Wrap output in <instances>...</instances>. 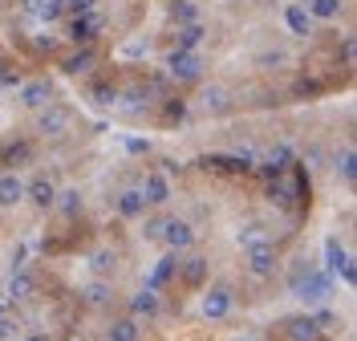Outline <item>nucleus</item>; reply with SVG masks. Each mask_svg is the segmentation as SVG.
<instances>
[{"label": "nucleus", "mask_w": 357, "mask_h": 341, "mask_svg": "<svg viewBox=\"0 0 357 341\" xmlns=\"http://www.w3.org/2000/svg\"><path fill=\"white\" fill-rule=\"evenodd\" d=\"M0 73H4V61H0Z\"/></svg>", "instance_id": "nucleus-47"}, {"label": "nucleus", "mask_w": 357, "mask_h": 341, "mask_svg": "<svg viewBox=\"0 0 357 341\" xmlns=\"http://www.w3.org/2000/svg\"><path fill=\"white\" fill-rule=\"evenodd\" d=\"M138 195H142V204L146 207H162L167 199H171V183H167L162 171H146V179H142V187H138Z\"/></svg>", "instance_id": "nucleus-5"}, {"label": "nucleus", "mask_w": 357, "mask_h": 341, "mask_svg": "<svg viewBox=\"0 0 357 341\" xmlns=\"http://www.w3.org/2000/svg\"><path fill=\"white\" fill-rule=\"evenodd\" d=\"M130 309H134V317H158V293H151V289H142V293L130 301Z\"/></svg>", "instance_id": "nucleus-18"}, {"label": "nucleus", "mask_w": 357, "mask_h": 341, "mask_svg": "<svg viewBox=\"0 0 357 341\" xmlns=\"http://www.w3.org/2000/svg\"><path fill=\"white\" fill-rule=\"evenodd\" d=\"M171 17H175L178 29H183V24H195V21H199V8H195L191 0H171Z\"/></svg>", "instance_id": "nucleus-25"}, {"label": "nucleus", "mask_w": 357, "mask_h": 341, "mask_svg": "<svg viewBox=\"0 0 357 341\" xmlns=\"http://www.w3.org/2000/svg\"><path fill=\"white\" fill-rule=\"evenodd\" d=\"M227 309H231V289H227V285H215L211 293L203 296V313H207L211 321L227 317Z\"/></svg>", "instance_id": "nucleus-9"}, {"label": "nucleus", "mask_w": 357, "mask_h": 341, "mask_svg": "<svg viewBox=\"0 0 357 341\" xmlns=\"http://www.w3.org/2000/svg\"><path fill=\"white\" fill-rule=\"evenodd\" d=\"M69 41L77 49H93V41L102 37V17L98 13H86V17H73L69 21V33H66Z\"/></svg>", "instance_id": "nucleus-2"}, {"label": "nucleus", "mask_w": 357, "mask_h": 341, "mask_svg": "<svg viewBox=\"0 0 357 341\" xmlns=\"http://www.w3.org/2000/svg\"><path fill=\"white\" fill-rule=\"evenodd\" d=\"M203 276H207V260H203V256H191V260L183 264V280H187V285H199Z\"/></svg>", "instance_id": "nucleus-30"}, {"label": "nucleus", "mask_w": 357, "mask_h": 341, "mask_svg": "<svg viewBox=\"0 0 357 341\" xmlns=\"http://www.w3.org/2000/svg\"><path fill=\"white\" fill-rule=\"evenodd\" d=\"M167 73L175 77V82H199L203 77V61H199V53H171L167 57Z\"/></svg>", "instance_id": "nucleus-3"}, {"label": "nucleus", "mask_w": 357, "mask_h": 341, "mask_svg": "<svg viewBox=\"0 0 357 341\" xmlns=\"http://www.w3.org/2000/svg\"><path fill=\"white\" fill-rule=\"evenodd\" d=\"M57 45V37H49V33H45V37H37V49H53Z\"/></svg>", "instance_id": "nucleus-42"}, {"label": "nucleus", "mask_w": 357, "mask_h": 341, "mask_svg": "<svg viewBox=\"0 0 357 341\" xmlns=\"http://www.w3.org/2000/svg\"><path fill=\"white\" fill-rule=\"evenodd\" d=\"M93 268H98V273H110L114 268V252H93Z\"/></svg>", "instance_id": "nucleus-39"}, {"label": "nucleus", "mask_w": 357, "mask_h": 341, "mask_svg": "<svg viewBox=\"0 0 357 341\" xmlns=\"http://www.w3.org/2000/svg\"><path fill=\"white\" fill-rule=\"evenodd\" d=\"M33 289H37V285H33V276H29V273H17L4 296H8V301H29V296H33Z\"/></svg>", "instance_id": "nucleus-23"}, {"label": "nucleus", "mask_w": 357, "mask_h": 341, "mask_svg": "<svg viewBox=\"0 0 357 341\" xmlns=\"http://www.w3.org/2000/svg\"><path fill=\"white\" fill-rule=\"evenodd\" d=\"M29 159H33V146H29V142H13V146H4V155H0L4 167H17V162H29Z\"/></svg>", "instance_id": "nucleus-27"}, {"label": "nucleus", "mask_w": 357, "mask_h": 341, "mask_svg": "<svg viewBox=\"0 0 357 341\" xmlns=\"http://www.w3.org/2000/svg\"><path fill=\"white\" fill-rule=\"evenodd\" d=\"M21 86H24L21 73H0V93L4 90H21Z\"/></svg>", "instance_id": "nucleus-38"}, {"label": "nucleus", "mask_w": 357, "mask_h": 341, "mask_svg": "<svg viewBox=\"0 0 357 341\" xmlns=\"http://www.w3.org/2000/svg\"><path fill=\"white\" fill-rule=\"evenodd\" d=\"M57 195L61 191H57V183L49 179V175H37L33 183H24V199L33 207H41V211H49V207L57 204Z\"/></svg>", "instance_id": "nucleus-6"}, {"label": "nucleus", "mask_w": 357, "mask_h": 341, "mask_svg": "<svg viewBox=\"0 0 357 341\" xmlns=\"http://www.w3.org/2000/svg\"><path fill=\"white\" fill-rule=\"evenodd\" d=\"M227 98H231V90H227V86H207V90H203V106L220 114V110H227V106H231Z\"/></svg>", "instance_id": "nucleus-22"}, {"label": "nucleus", "mask_w": 357, "mask_h": 341, "mask_svg": "<svg viewBox=\"0 0 357 341\" xmlns=\"http://www.w3.org/2000/svg\"><path fill=\"white\" fill-rule=\"evenodd\" d=\"M171 276H175V256H162V260L155 264V273H151V280H146V289H151V293H158Z\"/></svg>", "instance_id": "nucleus-19"}, {"label": "nucleus", "mask_w": 357, "mask_h": 341, "mask_svg": "<svg viewBox=\"0 0 357 341\" xmlns=\"http://www.w3.org/2000/svg\"><path fill=\"white\" fill-rule=\"evenodd\" d=\"M21 4H24V8H29V13H37V8H41L45 0H21Z\"/></svg>", "instance_id": "nucleus-44"}, {"label": "nucleus", "mask_w": 357, "mask_h": 341, "mask_svg": "<svg viewBox=\"0 0 357 341\" xmlns=\"http://www.w3.org/2000/svg\"><path fill=\"white\" fill-rule=\"evenodd\" d=\"M24 110H45L49 102H53V82L49 77H33V82H24L21 90H17Z\"/></svg>", "instance_id": "nucleus-4"}, {"label": "nucleus", "mask_w": 357, "mask_h": 341, "mask_svg": "<svg viewBox=\"0 0 357 341\" xmlns=\"http://www.w3.org/2000/svg\"><path fill=\"white\" fill-rule=\"evenodd\" d=\"M325 252H329V264H333V273H341L349 285H354V260H349V252L341 248V240H329V244H325Z\"/></svg>", "instance_id": "nucleus-14"}, {"label": "nucleus", "mask_w": 357, "mask_h": 341, "mask_svg": "<svg viewBox=\"0 0 357 341\" xmlns=\"http://www.w3.org/2000/svg\"><path fill=\"white\" fill-rule=\"evenodd\" d=\"M24 199V179L17 171H4L0 175V207H17Z\"/></svg>", "instance_id": "nucleus-10"}, {"label": "nucleus", "mask_w": 357, "mask_h": 341, "mask_svg": "<svg viewBox=\"0 0 357 341\" xmlns=\"http://www.w3.org/2000/svg\"><path fill=\"white\" fill-rule=\"evenodd\" d=\"M82 296H86V305L102 309V305L114 296V289H110V285H102V280H93V285H86V289H82Z\"/></svg>", "instance_id": "nucleus-24"}, {"label": "nucleus", "mask_w": 357, "mask_h": 341, "mask_svg": "<svg viewBox=\"0 0 357 341\" xmlns=\"http://www.w3.org/2000/svg\"><path fill=\"white\" fill-rule=\"evenodd\" d=\"M142 338V329H138V321H114L110 325V341H138Z\"/></svg>", "instance_id": "nucleus-26"}, {"label": "nucleus", "mask_w": 357, "mask_h": 341, "mask_svg": "<svg viewBox=\"0 0 357 341\" xmlns=\"http://www.w3.org/2000/svg\"><path fill=\"white\" fill-rule=\"evenodd\" d=\"M240 244H244V248H256V244H272V240H268V232L260 224H248L244 232H240Z\"/></svg>", "instance_id": "nucleus-31"}, {"label": "nucleus", "mask_w": 357, "mask_h": 341, "mask_svg": "<svg viewBox=\"0 0 357 341\" xmlns=\"http://www.w3.org/2000/svg\"><path fill=\"white\" fill-rule=\"evenodd\" d=\"M61 69H66L69 77H86V73H93V69H98V53H93V49H77L73 57H66V61H61Z\"/></svg>", "instance_id": "nucleus-13"}, {"label": "nucleus", "mask_w": 357, "mask_h": 341, "mask_svg": "<svg viewBox=\"0 0 357 341\" xmlns=\"http://www.w3.org/2000/svg\"><path fill=\"white\" fill-rule=\"evenodd\" d=\"M73 126V110L61 102H49L45 110H37V135H66Z\"/></svg>", "instance_id": "nucleus-1"}, {"label": "nucleus", "mask_w": 357, "mask_h": 341, "mask_svg": "<svg viewBox=\"0 0 357 341\" xmlns=\"http://www.w3.org/2000/svg\"><path fill=\"white\" fill-rule=\"evenodd\" d=\"M289 167H292V151L284 146V142H280V146H272V151L264 155V171H268V175H276V179H280Z\"/></svg>", "instance_id": "nucleus-15"}, {"label": "nucleus", "mask_w": 357, "mask_h": 341, "mask_svg": "<svg viewBox=\"0 0 357 341\" xmlns=\"http://www.w3.org/2000/svg\"><path fill=\"white\" fill-rule=\"evenodd\" d=\"M337 175H341L345 183L357 179V155H354V146H345V151L337 155Z\"/></svg>", "instance_id": "nucleus-28"}, {"label": "nucleus", "mask_w": 357, "mask_h": 341, "mask_svg": "<svg viewBox=\"0 0 357 341\" xmlns=\"http://www.w3.org/2000/svg\"><path fill=\"white\" fill-rule=\"evenodd\" d=\"M284 24H289V33H296V37H309L312 33V21L301 4H284Z\"/></svg>", "instance_id": "nucleus-17"}, {"label": "nucleus", "mask_w": 357, "mask_h": 341, "mask_svg": "<svg viewBox=\"0 0 357 341\" xmlns=\"http://www.w3.org/2000/svg\"><path fill=\"white\" fill-rule=\"evenodd\" d=\"M89 98H93L98 106H114L122 93H118V86H93V93H89Z\"/></svg>", "instance_id": "nucleus-33"}, {"label": "nucleus", "mask_w": 357, "mask_h": 341, "mask_svg": "<svg viewBox=\"0 0 357 341\" xmlns=\"http://www.w3.org/2000/svg\"><path fill=\"white\" fill-rule=\"evenodd\" d=\"M61 13H66V0H45L41 8H37V17H41V21H57V17H61Z\"/></svg>", "instance_id": "nucleus-34"}, {"label": "nucleus", "mask_w": 357, "mask_h": 341, "mask_svg": "<svg viewBox=\"0 0 357 341\" xmlns=\"http://www.w3.org/2000/svg\"><path fill=\"white\" fill-rule=\"evenodd\" d=\"M4 338H13V321L0 317V341H4Z\"/></svg>", "instance_id": "nucleus-43"}, {"label": "nucleus", "mask_w": 357, "mask_h": 341, "mask_svg": "<svg viewBox=\"0 0 357 341\" xmlns=\"http://www.w3.org/2000/svg\"><path fill=\"white\" fill-rule=\"evenodd\" d=\"M248 268L256 276H268L276 268V248L272 244H256V248H248Z\"/></svg>", "instance_id": "nucleus-12"}, {"label": "nucleus", "mask_w": 357, "mask_h": 341, "mask_svg": "<svg viewBox=\"0 0 357 341\" xmlns=\"http://www.w3.org/2000/svg\"><path fill=\"white\" fill-rule=\"evenodd\" d=\"M53 207H61L66 215H82V195H77V191H66V195H57Z\"/></svg>", "instance_id": "nucleus-32"}, {"label": "nucleus", "mask_w": 357, "mask_h": 341, "mask_svg": "<svg viewBox=\"0 0 357 341\" xmlns=\"http://www.w3.org/2000/svg\"><path fill=\"white\" fill-rule=\"evenodd\" d=\"M207 167H220V171H248L252 167V155H227V159H207Z\"/></svg>", "instance_id": "nucleus-29"}, {"label": "nucleus", "mask_w": 357, "mask_h": 341, "mask_svg": "<svg viewBox=\"0 0 357 341\" xmlns=\"http://www.w3.org/2000/svg\"><path fill=\"white\" fill-rule=\"evenodd\" d=\"M296 296H301V301H309V305H317V301H325V296H329V280H325L321 273L301 276V280H296Z\"/></svg>", "instance_id": "nucleus-8"}, {"label": "nucleus", "mask_w": 357, "mask_h": 341, "mask_svg": "<svg viewBox=\"0 0 357 341\" xmlns=\"http://www.w3.org/2000/svg\"><path fill=\"white\" fill-rule=\"evenodd\" d=\"M4 313H8V296L0 293V317H4Z\"/></svg>", "instance_id": "nucleus-45"}, {"label": "nucleus", "mask_w": 357, "mask_h": 341, "mask_svg": "<svg viewBox=\"0 0 357 341\" xmlns=\"http://www.w3.org/2000/svg\"><path fill=\"white\" fill-rule=\"evenodd\" d=\"M317 333H321V329H317L312 317H292L289 321V338L292 341H317Z\"/></svg>", "instance_id": "nucleus-20"}, {"label": "nucleus", "mask_w": 357, "mask_h": 341, "mask_svg": "<svg viewBox=\"0 0 357 341\" xmlns=\"http://www.w3.org/2000/svg\"><path fill=\"white\" fill-rule=\"evenodd\" d=\"M162 240H167L171 256H175V252H187L191 244H195V227L187 224V220H167V227H162Z\"/></svg>", "instance_id": "nucleus-7"}, {"label": "nucleus", "mask_w": 357, "mask_h": 341, "mask_svg": "<svg viewBox=\"0 0 357 341\" xmlns=\"http://www.w3.org/2000/svg\"><path fill=\"white\" fill-rule=\"evenodd\" d=\"M341 57H345V66H354V37L341 41Z\"/></svg>", "instance_id": "nucleus-41"}, {"label": "nucleus", "mask_w": 357, "mask_h": 341, "mask_svg": "<svg viewBox=\"0 0 357 341\" xmlns=\"http://www.w3.org/2000/svg\"><path fill=\"white\" fill-rule=\"evenodd\" d=\"M284 61H289L284 49H268V53H260V66H284Z\"/></svg>", "instance_id": "nucleus-37"}, {"label": "nucleus", "mask_w": 357, "mask_h": 341, "mask_svg": "<svg viewBox=\"0 0 357 341\" xmlns=\"http://www.w3.org/2000/svg\"><path fill=\"white\" fill-rule=\"evenodd\" d=\"M301 8L309 13V21H337L345 13V0H305Z\"/></svg>", "instance_id": "nucleus-11"}, {"label": "nucleus", "mask_w": 357, "mask_h": 341, "mask_svg": "<svg viewBox=\"0 0 357 341\" xmlns=\"http://www.w3.org/2000/svg\"><path fill=\"white\" fill-rule=\"evenodd\" d=\"M183 114H187V102H178V98L175 102H167V118H171V122H175V118L183 122Z\"/></svg>", "instance_id": "nucleus-40"}, {"label": "nucleus", "mask_w": 357, "mask_h": 341, "mask_svg": "<svg viewBox=\"0 0 357 341\" xmlns=\"http://www.w3.org/2000/svg\"><path fill=\"white\" fill-rule=\"evenodd\" d=\"M118 215H122V220H138V215H146V204H142L138 187H130V191L118 195Z\"/></svg>", "instance_id": "nucleus-16"}, {"label": "nucleus", "mask_w": 357, "mask_h": 341, "mask_svg": "<svg viewBox=\"0 0 357 341\" xmlns=\"http://www.w3.org/2000/svg\"><path fill=\"white\" fill-rule=\"evenodd\" d=\"M199 41H203V24L199 21L178 29V53H195V49H199Z\"/></svg>", "instance_id": "nucleus-21"}, {"label": "nucleus", "mask_w": 357, "mask_h": 341, "mask_svg": "<svg viewBox=\"0 0 357 341\" xmlns=\"http://www.w3.org/2000/svg\"><path fill=\"white\" fill-rule=\"evenodd\" d=\"M29 341H45V338H29Z\"/></svg>", "instance_id": "nucleus-46"}, {"label": "nucleus", "mask_w": 357, "mask_h": 341, "mask_svg": "<svg viewBox=\"0 0 357 341\" xmlns=\"http://www.w3.org/2000/svg\"><path fill=\"white\" fill-rule=\"evenodd\" d=\"M93 8H98V0H66V13H73V17H86Z\"/></svg>", "instance_id": "nucleus-36"}, {"label": "nucleus", "mask_w": 357, "mask_h": 341, "mask_svg": "<svg viewBox=\"0 0 357 341\" xmlns=\"http://www.w3.org/2000/svg\"><path fill=\"white\" fill-rule=\"evenodd\" d=\"M167 220H171V215H151V220H146V240H162Z\"/></svg>", "instance_id": "nucleus-35"}]
</instances>
